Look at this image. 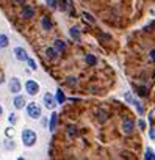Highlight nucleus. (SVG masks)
Wrapping results in <instances>:
<instances>
[{"mask_svg":"<svg viewBox=\"0 0 155 160\" xmlns=\"http://www.w3.org/2000/svg\"><path fill=\"white\" fill-rule=\"evenodd\" d=\"M66 132H67V137H70V138H75V137H79V135H80L79 129H77L75 126H67Z\"/></svg>","mask_w":155,"mask_h":160,"instance_id":"f8f14e48","label":"nucleus"},{"mask_svg":"<svg viewBox=\"0 0 155 160\" xmlns=\"http://www.w3.org/2000/svg\"><path fill=\"white\" fill-rule=\"evenodd\" d=\"M75 80H77V78L70 77V78H67V83H69V85H75Z\"/></svg>","mask_w":155,"mask_h":160,"instance_id":"bb28decb","label":"nucleus"},{"mask_svg":"<svg viewBox=\"0 0 155 160\" xmlns=\"http://www.w3.org/2000/svg\"><path fill=\"white\" fill-rule=\"evenodd\" d=\"M16 2H17L19 5H24V3H25V0H16Z\"/></svg>","mask_w":155,"mask_h":160,"instance_id":"c756f323","label":"nucleus"},{"mask_svg":"<svg viewBox=\"0 0 155 160\" xmlns=\"http://www.w3.org/2000/svg\"><path fill=\"white\" fill-rule=\"evenodd\" d=\"M138 126H139V129H141V130H144V129H146V121H144V119H139Z\"/></svg>","mask_w":155,"mask_h":160,"instance_id":"a878e982","label":"nucleus"},{"mask_svg":"<svg viewBox=\"0 0 155 160\" xmlns=\"http://www.w3.org/2000/svg\"><path fill=\"white\" fill-rule=\"evenodd\" d=\"M7 135L11 137V135H13V129H7Z\"/></svg>","mask_w":155,"mask_h":160,"instance_id":"c85d7f7f","label":"nucleus"},{"mask_svg":"<svg viewBox=\"0 0 155 160\" xmlns=\"http://www.w3.org/2000/svg\"><path fill=\"white\" fill-rule=\"evenodd\" d=\"M21 88H22V85H21V82H19V78H17V77H13V78L10 80V90H11V93L17 94V93L21 91Z\"/></svg>","mask_w":155,"mask_h":160,"instance_id":"0eeeda50","label":"nucleus"},{"mask_svg":"<svg viewBox=\"0 0 155 160\" xmlns=\"http://www.w3.org/2000/svg\"><path fill=\"white\" fill-rule=\"evenodd\" d=\"M55 99H56V102H58V104H64V102H66V96H64V93H63L61 90H56Z\"/></svg>","mask_w":155,"mask_h":160,"instance_id":"dca6fc26","label":"nucleus"},{"mask_svg":"<svg viewBox=\"0 0 155 160\" xmlns=\"http://www.w3.org/2000/svg\"><path fill=\"white\" fill-rule=\"evenodd\" d=\"M144 158L146 160H155V152H152L149 148L146 149V154H144Z\"/></svg>","mask_w":155,"mask_h":160,"instance_id":"4be33fe9","label":"nucleus"},{"mask_svg":"<svg viewBox=\"0 0 155 160\" xmlns=\"http://www.w3.org/2000/svg\"><path fill=\"white\" fill-rule=\"evenodd\" d=\"M2 113H3V108H2V105H0V116H2Z\"/></svg>","mask_w":155,"mask_h":160,"instance_id":"2f4dec72","label":"nucleus"},{"mask_svg":"<svg viewBox=\"0 0 155 160\" xmlns=\"http://www.w3.org/2000/svg\"><path fill=\"white\" fill-rule=\"evenodd\" d=\"M14 55H16V58L19 60V61H28V53H27V50L25 49H22V47H16L14 49Z\"/></svg>","mask_w":155,"mask_h":160,"instance_id":"423d86ee","label":"nucleus"},{"mask_svg":"<svg viewBox=\"0 0 155 160\" xmlns=\"http://www.w3.org/2000/svg\"><path fill=\"white\" fill-rule=\"evenodd\" d=\"M82 18H83L88 24H94V22H96V19L93 18V14H90V13H86V11H83V13H82Z\"/></svg>","mask_w":155,"mask_h":160,"instance_id":"6ab92c4d","label":"nucleus"},{"mask_svg":"<svg viewBox=\"0 0 155 160\" xmlns=\"http://www.w3.org/2000/svg\"><path fill=\"white\" fill-rule=\"evenodd\" d=\"M25 90H27V93L30 96H35V94L39 93V85L35 82V80H27L25 82Z\"/></svg>","mask_w":155,"mask_h":160,"instance_id":"7ed1b4c3","label":"nucleus"},{"mask_svg":"<svg viewBox=\"0 0 155 160\" xmlns=\"http://www.w3.org/2000/svg\"><path fill=\"white\" fill-rule=\"evenodd\" d=\"M41 24H42V28H44V30H52V22H50L49 18H42Z\"/></svg>","mask_w":155,"mask_h":160,"instance_id":"aec40b11","label":"nucleus"},{"mask_svg":"<svg viewBox=\"0 0 155 160\" xmlns=\"http://www.w3.org/2000/svg\"><path fill=\"white\" fill-rule=\"evenodd\" d=\"M56 124H58V115L53 112V113L50 115V121H49V130H50V132H55V129H56Z\"/></svg>","mask_w":155,"mask_h":160,"instance_id":"9d476101","label":"nucleus"},{"mask_svg":"<svg viewBox=\"0 0 155 160\" xmlns=\"http://www.w3.org/2000/svg\"><path fill=\"white\" fill-rule=\"evenodd\" d=\"M13 104H14V107L19 110V108H24V107L27 105V101H25V98H24V96H19V94H16V98H14Z\"/></svg>","mask_w":155,"mask_h":160,"instance_id":"1a4fd4ad","label":"nucleus"},{"mask_svg":"<svg viewBox=\"0 0 155 160\" xmlns=\"http://www.w3.org/2000/svg\"><path fill=\"white\" fill-rule=\"evenodd\" d=\"M150 60H152V61H155V50H152V52H150Z\"/></svg>","mask_w":155,"mask_h":160,"instance_id":"cd10ccee","label":"nucleus"},{"mask_svg":"<svg viewBox=\"0 0 155 160\" xmlns=\"http://www.w3.org/2000/svg\"><path fill=\"white\" fill-rule=\"evenodd\" d=\"M44 2H46L50 8H56V5H58V0H44Z\"/></svg>","mask_w":155,"mask_h":160,"instance_id":"5701e85b","label":"nucleus"},{"mask_svg":"<svg viewBox=\"0 0 155 160\" xmlns=\"http://www.w3.org/2000/svg\"><path fill=\"white\" fill-rule=\"evenodd\" d=\"M125 99H127L128 102H132V104H133V105L136 107V110H138V113H143V112H144V107H141V104H139V102H138L136 99H133V98H132L130 94H125Z\"/></svg>","mask_w":155,"mask_h":160,"instance_id":"9b49d317","label":"nucleus"},{"mask_svg":"<svg viewBox=\"0 0 155 160\" xmlns=\"http://www.w3.org/2000/svg\"><path fill=\"white\" fill-rule=\"evenodd\" d=\"M36 140H38V137H36V132L35 130H31V129L22 130V143H24V146L31 148L36 143Z\"/></svg>","mask_w":155,"mask_h":160,"instance_id":"f257e3e1","label":"nucleus"},{"mask_svg":"<svg viewBox=\"0 0 155 160\" xmlns=\"http://www.w3.org/2000/svg\"><path fill=\"white\" fill-rule=\"evenodd\" d=\"M56 53H58V52H56L55 47H47V49H46V55H47V58H50V60H53V58L56 57Z\"/></svg>","mask_w":155,"mask_h":160,"instance_id":"f3484780","label":"nucleus"},{"mask_svg":"<svg viewBox=\"0 0 155 160\" xmlns=\"http://www.w3.org/2000/svg\"><path fill=\"white\" fill-rule=\"evenodd\" d=\"M42 102H44V105H46L47 108H50V110L55 107V104H58L56 99H55V96H53L52 93H46L44 98H42Z\"/></svg>","mask_w":155,"mask_h":160,"instance_id":"39448f33","label":"nucleus"},{"mask_svg":"<svg viewBox=\"0 0 155 160\" xmlns=\"http://www.w3.org/2000/svg\"><path fill=\"white\" fill-rule=\"evenodd\" d=\"M8 44H10L8 36H7V35H0V49H5V47H8Z\"/></svg>","mask_w":155,"mask_h":160,"instance_id":"a211bd4d","label":"nucleus"},{"mask_svg":"<svg viewBox=\"0 0 155 160\" xmlns=\"http://www.w3.org/2000/svg\"><path fill=\"white\" fill-rule=\"evenodd\" d=\"M28 64H30V68H31L33 71H36V69H38V66H36V63H35V60H31V58H28Z\"/></svg>","mask_w":155,"mask_h":160,"instance_id":"b1692460","label":"nucleus"},{"mask_svg":"<svg viewBox=\"0 0 155 160\" xmlns=\"http://www.w3.org/2000/svg\"><path fill=\"white\" fill-rule=\"evenodd\" d=\"M24 19H30V18H33L35 16V8L33 7H30V5H25L24 7V10H22V14H21Z\"/></svg>","mask_w":155,"mask_h":160,"instance_id":"6e6552de","label":"nucleus"},{"mask_svg":"<svg viewBox=\"0 0 155 160\" xmlns=\"http://www.w3.org/2000/svg\"><path fill=\"white\" fill-rule=\"evenodd\" d=\"M27 115H28L31 119H38V118L41 116V107H39L36 102L27 104Z\"/></svg>","mask_w":155,"mask_h":160,"instance_id":"f03ea898","label":"nucleus"},{"mask_svg":"<svg viewBox=\"0 0 155 160\" xmlns=\"http://www.w3.org/2000/svg\"><path fill=\"white\" fill-rule=\"evenodd\" d=\"M53 47L56 49V52H63V50L66 49V42L61 41V39H56V41L53 42Z\"/></svg>","mask_w":155,"mask_h":160,"instance_id":"4468645a","label":"nucleus"},{"mask_svg":"<svg viewBox=\"0 0 155 160\" xmlns=\"http://www.w3.org/2000/svg\"><path fill=\"white\" fill-rule=\"evenodd\" d=\"M69 35H70V38L74 41H80V28L79 27H72L69 30Z\"/></svg>","mask_w":155,"mask_h":160,"instance_id":"ddd939ff","label":"nucleus"},{"mask_svg":"<svg viewBox=\"0 0 155 160\" xmlns=\"http://www.w3.org/2000/svg\"><path fill=\"white\" fill-rule=\"evenodd\" d=\"M150 138H152V140L155 138V130H152V132H150Z\"/></svg>","mask_w":155,"mask_h":160,"instance_id":"7c9ffc66","label":"nucleus"},{"mask_svg":"<svg viewBox=\"0 0 155 160\" xmlns=\"http://www.w3.org/2000/svg\"><path fill=\"white\" fill-rule=\"evenodd\" d=\"M86 63H88L90 66H93V64L97 63V58H96L93 53H88V55H86Z\"/></svg>","mask_w":155,"mask_h":160,"instance_id":"412c9836","label":"nucleus"},{"mask_svg":"<svg viewBox=\"0 0 155 160\" xmlns=\"http://www.w3.org/2000/svg\"><path fill=\"white\" fill-rule=\"evenodd\" d=\"M96 116L99 118L100 122H104V121L108 119V112H105V110H97V112H96Z\"/></svg>","mask_w":155,"mask_h":160,"instance_id":"2eb2a0df","label":"nucleus"},{"mask_svg":"<svg viewBox=\"0 0 155 160\" xmlns=\"http://www.w3.org/2000/svg\"><path fill=\"white\" fill-rule=\"evenodd\" d=\"M122 132L125 133V135H130L132 132H133V129H135V122H133V119L132 118H127V119H124L122 121Z\"/></svg>","mask_w":155,"mask_h":160,"instance_id":"20e7f679","label":"nucleus"},{"mask_svg":"<svg viewBox=\"0 0 155 160\" xmlns=\"http://www.w3.org/2000/svg\"><path fill=\"white\" fill-rule=\"evenodd\" d=\"M8 121H10V124H14V122H16V115L11 113V115L8 116Z\"/></svg>","mask_w":155,"mask_h":160,"instance_id":"393cba45","label":"nucleus"}]
</instances>
